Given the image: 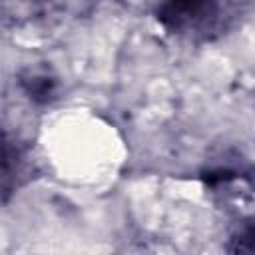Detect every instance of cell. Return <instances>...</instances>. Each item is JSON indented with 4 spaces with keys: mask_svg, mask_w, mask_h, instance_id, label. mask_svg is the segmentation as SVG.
<instances>
[{
    "mask_svg": "<svg viewBox=\"0 0 255 255\" xmlns=\"http://www.w3.org/2000/svg\"><path fill=\"white\" fill-rule=\"evenodd\" d=\"M18 86L36 106H48L60 98L58 76L46 66H26L18 74Z\"/></svg>",
    "mask_w": 255,
    "mask_h": 255,
    "instance_id": "obj_2",
    "label": "cell"
},
{
    "mask_svg": "<svg viewBox=\"0 0 255 255\" xmlns=\"http://www.w3.org/2000/svg\"><path fill=\"white\" fill-rule=\"evenodd\" d=\"M227 251L231 253H255V219L241 223L229 237Z\"/></svg>",
    "mask_w": 255,
    "mask_h": 255,
    "instance_id": "obj_3",
    "label": "cell"
},
{
    "mask_svg": "<svg viewBox=\"0 0 255 255\" xmlns=\"http://www.w3.org/2000/svg\"><path fill=\"white\" fill-rule=\"evenodd\" d=\"M149 8L167 34L193 42L219 36L231 22L229 0H149Z\"/></svg>",
    "mask_w": 255,
    "mask_h": 255,
    "instance_id": "obj_1",
    "label": "cell"
}]
</instances>
